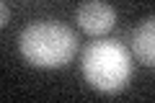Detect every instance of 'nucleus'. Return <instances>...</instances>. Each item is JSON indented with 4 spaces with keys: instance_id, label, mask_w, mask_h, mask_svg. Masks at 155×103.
Segmentation results:
<instances>
[{
    "instance_id": "20e7f679",
    "label": "nucleus",
    "mask_w": 155,
    "mask_h": 103,
    "mask_svg": "<svg viewBox=\"0 0 155 103\" xmlns=\"http://www.w3.org/2000/svg\"><path fill=\"white\" fill-rule=\"evenodd\" d=\"M132 47H134V54H137V60L142 65L155 67V18L142 21V26L134 31Z\"/></svg>"
},
{
    "instance_id": "7ed1b4c3",
    "label": "nucleus",
    "mask_w": 155,
    "mask_h": 103,
    "mask_svg": "<svg viewBox=\"0 0 155 103\" xmlns=\"http://www.w3.org/2000/svg\"><path fill=\"white\" fill-rule=\"evenodd\" d=\"M78 23H80V28H83L85 34H91V36H101V34H106L111 26L116 23V11L111 5H106V3H83V5L78 8Z\"/></svg>"
},
{
    "instance_id": "39448f33",
    "label": "nucleus",
    "mask_w": 155,
    "mask_h": 103,
    "mask_svg": "<svg viewBox=\"0 0 155 103\" xmlns=\"http://www.w3.org/2000/svg\"><path fill=\"white\" fill-rule=\"evenodd\" d=\"M0 18H3V26H5V23H8V3H3V16H0Z\"/></svg>"
},
{
    "instance_id": "f03ea898",
    "label": "nucleus",
    "mask_w": 155,
    "mask_h": 103,
    "mask_svg": "<svg viewBox=\"0 0 155 103\" xmlns=\"http://www.w3.org/2000/svg\"><path fill=\"white\" fill-rule=\"evenodd\" d=\"M83 75L96 90L119 93L132 77L129 52L119 41H93L83 52Z\"/></svg>"
},
{
    "instance_id": "f257e3e1",
    "label": "nucleus",
    "mask_w": 155,
    "mask_h": 103,
    "mask_svg": "<svg viewBox=\"0 0 155 103\" xmlns=\"http://www.w3.org/2000/svg\"><path fill=\"white\" fill-rule=\"evenodd\" d=\"M18 49H21L26 62L54 70V67H65L72 60V54L78 49V36L62 23L39 21L21 31Z\"/></svg>"
}]
</instances>
